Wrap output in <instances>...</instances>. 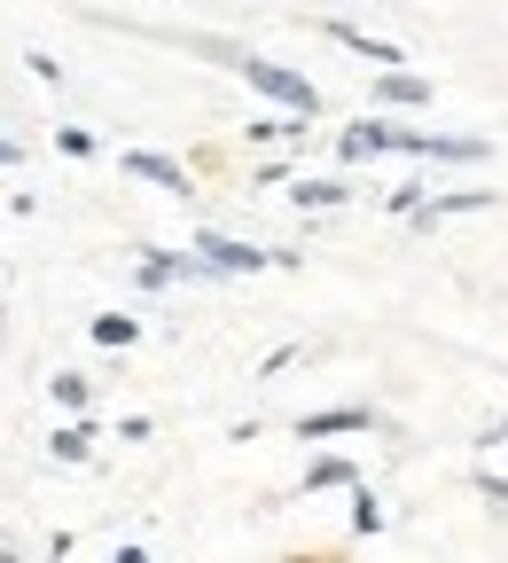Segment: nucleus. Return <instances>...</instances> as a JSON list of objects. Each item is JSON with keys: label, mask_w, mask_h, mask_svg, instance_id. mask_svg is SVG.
<instances>
[{"label": "nucleus", "mask_w": 508, "mask_h": 563, "mask_svg": "<svg viewBox=\"0 0 508 563\" xmlns=\"http://www.w3.org/2000/svg\"><path fill=\"white\" fill-rule=\"evenodd\" d=\"M133 336H141V329H133L125 313H102V321H95V344H110V352H125Z\"/></svg>", "instance_id": "nucleus-10"}, {"label": "nucleus", "mask_w": 508, "mask_h": 563, "mask_svg": "<svg viewBox=\"0 0 508 563\" xmlns=\"http://www.w3.org/2000/svg\"><path fill=\"white\" fill-rule=\"evenodd\" d=\"M55 150H63V157H95V133H87V125H63Z\"/></svg>", "instance_id": "nucleus-11"}, {"label": "nucleus", "mask_w": 508, "mask_h": 563, "mask_svg": "<svg viewBox=\"0 0 508 563\" xmlns=\"http://www.w3.org/2000/svg\"><path fill=\"white\" fill-rule=\"evenodd\" d=\"M485 439H508V422H493V431H485Z\"/></svg>", "instance_id": "nucleus-16"}, {"label": "nucleus", "mask_w": 508, "mask_h": 563, "mask_svg": "<svg viewBox=\"0 0 508 563\" xmlns=\"http://www.w3.org/2000/svg\"><path fill=\"white\" fill-rule=\"evenodd\" d=\"M196 258H203V266H220V274H258V266H266V251L228 243V235H203V243H196Z\"/></svg>", "instance_id": "nucleus-2"}, {"label": "nucleus", "mask_w": 508, "mask_h": 563, "mask_svg": "<svg viewBox=\"0 0 508 563\" xmlns=\"http://www.w3.org/2000/svg\"><path fill=\"white\" fill-rule=\"evenodd\" d=\"M0 563H16V548H0Z\"/></svg>", "instance_id": "nucleus-17"}, {"label": "nucleus", "mask_w": 508, "mask_h": 563, "mask_svg": "<svg viewBox=\"0 0 508 563\" xmlns=\"http://www.w3.org/2000/svg\"><path fill=\"white\" fill-rule=\"evenodd\" d=\"M391 150V125L384 118H360V125H344V141H336V157H352V165H368V157H384Z\"/></svg>", "instance_id": "nucleus-3"}, {"label": "nucleus", "mask_w": 508, "mask_h": 563, "mask_svg": "<svg viewBox=\"0 0 508 563\" xmlns=\"http://www.w3.org/2000/svg\"><path fill=\"white\" fill-rule=\"evenodd\" d=\"M477 493H485V501H508V477H493V470H485V477H477Z\"/></svg>", "instance_id": "nucleus-14"}, {"label": "nucleus", "mask_w": 508, "mask_h": 563, "mask_svg": "<svg viewBox=\"0 0 508 563\" xmlns=\"http://www.w3.org/2000/svg\"><path fill=\"white\" fill-rule=\"evenodd\" d=\"M352 532H384V509H376L368 485H352Z\"/></svg>", "instance_id": "nucleus-9"}, {"label": "nucleus", "mask_w": 508, "mask_h": 563, "mask_svg": "<svg viewBox=\"0 0 508 563\" xmlns=\"http://www.w3.org/2000/svg\"><path fill=\"white\" fill-rule=\"evenodd\" d=\"M16 157H24V150H16V141H0V165H16Z\"/></svg>", "instance_id": "nucleus-15"}, {"label": "nucleus", "mask_w": 508, "mask_h": 563, "mask_svg": "<svg viewBox=\"0 0 508 563\" xmlns=\"http://www.w3.org/2000/svg\"><path fill=\"white\" fill-rule=\"evenodd\" d=\"M376 102H391V110H415V102H430V87L415 79V70H391V79L376 87Z\"/></svg>", "instance_id": "nucleus-6"}, {"label": "nucleus", "mask_w": 508, "mask_h": 563, "mask_svg": "<svg viewBox=\"0 0 508 563\" xmlns=\"http://www.w3.org/2000/svg\"><path fill=\"white\" fill-rule=\"evenodd\" d=\"M329 32H336L344 47H360V55H376V63H399V47H391V40H368V32H352V24H329Z\"/></svg>", "instance_id": "nucleus-8"}, {"label": "nucleus", "mask_w": 508, "mask_h": 563, "mask_svg": "<svg viewBox=\"0 0 508 563\" xmlns=\"http://www.w3.org/2000/svg\"><path fill=\"white\" fill-rule=\"evenodd\" d=\"M368 422H376V407H329V415H306L298 431L306 439H336V431H368Z\"/></svg>", "instance_id": "nucleus-4"}, {"label": "nucleus", "mask_w": 508, "mask_h": 563, "mask_svg": "<svg viewBox=\"0 0 508 563\" xmlns=\"http://www.w3.org/2000/svg\"><path fill=\"white\" fill-rule=\"evenodd\" d=\"M235 63H243V79H251L258 95H274V102H289V110H298V125L321 110V95L298 79V70H281V63H258V55H235Z\"/></svg>", "instance_id": "nucleus-1"}, {"label": "nucleus", "mask_w": 508, "mask_h": 563, "mask_svg": "<svg viewBox=\"0 0 508 563\" xmlns=\"http://www.w3.org/2000/svg\"><path fill=\"white\" fill-rule=\"evenodd\" d=\"M321 485H360V470L329 454V462H313V470H306V493H321Z\"/></svg>", "instance_id": "nucleus-7"}, {"label": "nucleus", "mask_w": 508, "mask_h": 563, "mask_svg": "<svg viewBox=\"0 0 508 563\" xmlns=\"http://www.w3.org/2000/svg\"><path fill=\"white\" fill-rule=\"evenodd\" d=\"M55 399H63V407H87V376L63 368V376H55Z\"/></svg>", "instance_id": "nucleus-13"}, {"label": "nucleus", "mask_w": 508, "mask_h": 563, "mask_svg": "<svg viewBox=\"0 0 508 563\" xmlns=\"http://www.w3.org/2000/svg\"><path fill=\"white\" fill-rule=\"evenodd\" d=\"M298 203H344V180H298Z\"/></svg>", "instance_id": "nucleus-12"}, {"label": "nucleus", "mask_w": 508, "mask_h": 563, "mask_svg": "<svg viewBox=\"0 0 508 563\" xmlns=\"http://www.w3.org/2000/svg\"><path fill=\"white\" fill-rule=\"evenodd\" d=\"M125 173H141V180H157V188H188V173H180L173 157H150V150H133V157H125Z\"/></svg>", "instance_id": "nucleus-5"}]
</instances>
